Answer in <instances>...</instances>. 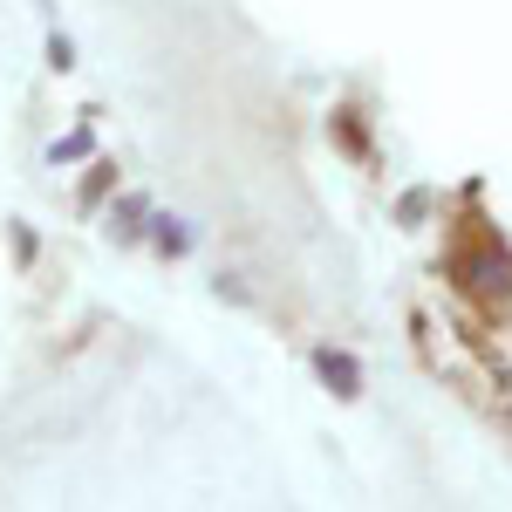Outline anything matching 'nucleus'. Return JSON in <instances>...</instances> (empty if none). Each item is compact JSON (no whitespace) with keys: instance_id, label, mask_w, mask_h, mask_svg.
Masks as SVG:
<instances>
[{"instance_id":"f257e3e1","label":"nucleus","mask_w":512,"mask_h":512,"mask_svg":"<svg viewBox=\"0 0 512 512\" xmlns=\"http://www.w3.org/2000/svg\"><path fill=\"white\" fill-rule=\"evenodd\" d=\"M321 369H328V376L342 383V396H355V369H349V362H342V355H321Z\"/></svg>"}]
</instances>
